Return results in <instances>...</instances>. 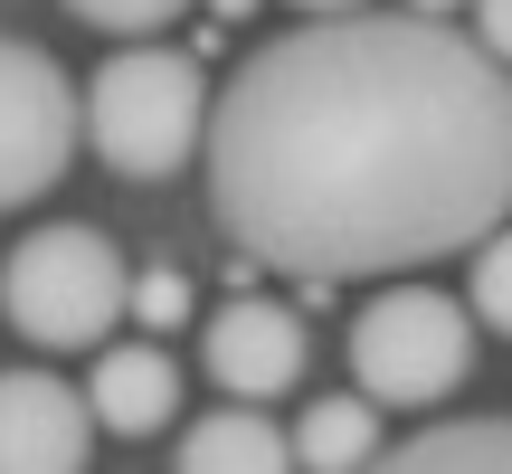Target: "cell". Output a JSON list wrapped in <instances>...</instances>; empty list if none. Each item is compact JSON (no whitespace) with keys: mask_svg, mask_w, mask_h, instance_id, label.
Masks as SVG:
<instances>
[{"mask_svg":"<svg viewBox=\"0 0 512 474\" xmlns=\"http://www.w3.org/2000/svg\"><path fill=\"white\" fill-rule=\"evenodd\" d=\"M209 380L228 389V399H275V389L304 380V313L294 304H266V294H228L219 313H209Z\"/></svg>","mask_w":512,"mask_h":474,"instance_id":"cell-7","label":"cell"},{"mask_svg":"<svg viewBox=\"0 0 512 474\" xmlns=\"http://www.w3.org/2000/svg\"><path fill=\"white\" fill-rule=\"evenodd\" d=\"M209 67L190 48H114L105 67L86 76V143L105 171L124 181H171L190 152H209Z\"/></svg>","mask_w":512,"mask_h":474,"instance_id":"cell-2","label":"cell"},{"mask_svg":"<svg viewBox=\"0 0 512 474\" xmlns=\"http://www.w3.org/2000/svg\"><path fill=\"white\" fill-rule=\"evenodd\" d=\"M86 143V86L29 38H0V209L67 181Z\"/></svg>","mask_w":512,"mask_h":474,"instance_id":"cell-5","label":"cell"},{"mask_svg":"<svg viewBox=\"0 0 512 474\" xmlns=\"http://www.w3.org/2000/svg\"><path fill=\"white\" fill-rule=\"evenodd\" d=\"M408 474H512V418L484 408V418H437L418 437H399Z\"/></svg>","mask_w":512,"mask_h":474,"instance_id":"cell-11","label":"cell"},{"mask_svg":"<svg viewBox=\"0 0 512 474\" xmlns=\"http://www.w3.org/2000/svg\"><path fill=\"white\" fill-rule=\"evenodd\" d=\"M209 10H219V19H247V10H256V0H209Z\"/></svg>","mask_w":512,"mask_h":474,"instance_id":"cell-16","label":"cell"},{"mask_svg":"<svg viewBox=\"0 0 512 474\" xmlns=\"http://www.w3.org/2000/svg\"><path fill=\"white\" fill-rule=\"evenodd\" d=\"M408 10H456V0H408Z\"/></svg>","mask_w":512,"mask_h":474,"instance_id":"cell-18","label":"cell"},{"mask_svg":"<svg viewBox=\"0 0 512 474\" xmlns=\"http://www.w3.org/2000/svg\"><path fill=\"white\" fill-rule=\"evenodd\" d=\"M95 427H114V437H152V427L181 418V370H171L162 342H105L95 351Z\"/></svg>","mask_w":512,"mask_h":474,"instance_id":"cell-8","label":"cell"},{"mask_svg":"<svg viewBox=\"0 0 512 474\" xmlns=\"http://www.w3.org/2000/svg\"><path fill=\"white\" fill-rule=\"evenodd\" d=\"M475 370V304L446 285H380L351 313V380L380 408H437Z\"/></svg>","mask_w":512,"mask_h":474,"instance_id":"cell-4","label":"cell"},{"mask_svg":"<svg viewBox=\"0 0 512 474\" xmlns=\"http://www.w3.org/2000/svg\"><path fill=\"white\" fill-rule=\"evenodd\" d=\"M475 38H484V48H494L503 67H512V0H475Z\"/></svg>","mask_w":512,"mask_h":474,"instance_id":"cell-15","label":"cell"},{"mask_svg":"<svg viewBox=\"0 0 512 474\" xmlns=\"http://www.w3.org/2000/svg\"><path fill=\"white\" fill-rule=\"evenodd\" d=\"M95 446V399L57 370H0V474H76Z\"/></svg>","mask_w":512,"mask_h":474,"instance_id":"cell-6","label":"cell"},{"mask_svg":"<svg viewBox=\"0 0 512 474\" xmlns=\"http://www.w3.org/2000/svg\"><path fill=\"white\" fill-rule=\"evenodd\" d=\"M86 29H105V38H152V29H171V19L190 10V0H67Z\"/></svg>","mask_w":512,"mask_h":474,"instance_id":"cell-13","label":"cell"},{"mask_svg":"<svg viewBox=\"0 0 512 474\" xmlns=\"http://www.w3.org/2000/svg\"><path fill=\"white\" fill-rule=\"evenodd\" d=\"M209 209L285 275H399L512 219V67L446 10H304L209 105Z\"/></svg>","mask_w":512,"mask_h":474,"instance_id":"cell-1","label":"cell"},{"mask_svg":"<svg viewBox=\"0 0 512 474\" xmlns=\"http://www.w3.org/2000/svg\"><path fill=\"white\" fill-rule=\"evenodd\" d=\"M294 10H361V0H294Z\"/></svg>","mask_w":512,"mask_h":474,"instance_id":"cell-17","label":"cell"},{"mask_svg":"<svg viewBox=\"0 0 512 474\" xmlns=\"http://www.w3.org/2000/svg\"><path fill=\"white\" fill-rule=\"evenodd\" d=\"M171 456H181L190 474H285L294 465V437L275 418H256V399H228L219 418H190Z\"/></svg>","mask_w":512,"mask_h":474,"instance_id":"cell-9","label":"cell"},{"mask_svg":"<svg viewBox=\"0 0 512 474\" xmlns=\"http://www.w3.org/2000/svg\"><path fill=\"white\" fill-rule=\"evenodd\" d=\"M475 323L512 342V219L494 237H475Z\"/></svg>","mask_w":512,"mask_h":474,"instance_id":"cell-12","label":"cell"},{"mask_svg":"<svg viewBox=\"0 0 512 474\" xmlns=\"http://www.w3.org/2000/svg\"><path fill=\"white\" fill-rule=\"evenodd\" d=\"M294 465H313V474L380 465V399H370V389H332V399H313L304 427H294Z\"/></svg>","mask_w":512,"mask_h":474,"instance_id":"cell-10","label":"cell"},{"mask_svg":"<svg viewBox=\"0 0 512 474\" xmlns=\"http://www.w3.org/2000/svg\"><path fill=\"white\" fill-rule=\"evenodd\" d=\"M0 313L19 323V342L38 351H95L133 313V266L105 228L48 219L0 256Z\"/></svg>","mask_w":512,"mask_h":474,"instance_id":"cell-3","label":"cell"},{"mask_svg":"<svg viewBox=\"0 0 512 474\" xmlns=\"http://www.w3.org/2000/svg\"><path fill=\"white\" fill-rule=\"evenodd\" d=\"M133 323H143V332H181V323H190V275H181V266L133 275Z\"/></svg>","mask_w":512,"mask_h":474,"instance_id":"cell-14","label":"cell"}]
</instances>
